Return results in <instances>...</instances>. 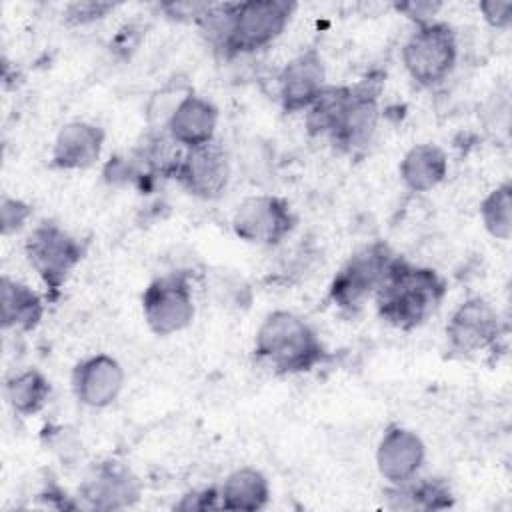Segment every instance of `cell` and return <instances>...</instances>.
Masks as SVG:
<instances>
[{
	"label": "cell",
	"instance_id": "cell-1",
	"mask_svg": "<svg viewBox=\"0 0 512 512\" xmlns=\"http://www.w3.org/2000/svg\"><path fill=\"white\" fill-rule=\"evenodd\" d=\"M444 296L446 280L434 268L394 256L374 300L380 320L398 330H414L436 312Z\"/></svg>",
	"mask_w": 512,
	"mask_h": 512
},
{
	"label": "cell",
	"instance_id": "cell-2",
	"mask_svg": "<svg viewBox=\"0 0 512 512\" xmlns=\"http://www.w3.org/2000/svg\"><path fill=\"white\" fill-rule=\"evenodd\" d=\"M254 356L274 374H302L328 358L318 332L290 310H274L264 316L254 336Z\"/></svg>",
	"mask_w": 512,
	"mask_h": 512
},
{
	"label": "cell",
	"instance_id": "cell-3",
	"mask_svg": "<svg viewBox=\"0 0 512 512\" xmlns=\"http://www.w3.org/2000/svg\"><path fill=\"white\" fill-rule=\"evenodd\" d=\"M294 10L296 4L288 0L232 2L228 36L220 54L236 58L270 46L284 32Z\"/></svg>",
	"mask_w": 512,
	"mask_h": 512
},
{
	"label": "cell",
	"instance_id": "cell-4",
	"mask_svg": "<svg viewBox=\"0 0 512 512\" xmlns=\"http://www.w3.org/2000/svg\"><path fill=\"white\" fill-rule=\"evenodd\" d=\"M458 60V38L448 22L434 20L416 26L402 46V64L420 88L442 84Z\"/></svg>",
	"mask_w": 512,
	"mask_h": 512
},
{
	"label": "cell",
	"instance_id": "cell-5",
	"mask_svg": "<svg viewBox=\"0 0 512 512\" xmlns=\"http://www.w3.org/2000/svg\"><path fill=\"white\" fill-rule=\"evenodd\" d=\"M392 248L384 240H374L358 248L334 274L328 286L330 302L342 312H356L382 286L390 262Z\"/></svg>",
	"mask_w": 512,
	"mask_h": 512
},
{
	"label": "cell",
	"instance_id": "cell-6",
	"mask_svg": "<svg viewBox=\"0 0 512 512\" xmlns=\"http://www.w3.org/2000/svg\"><path fill=\"white\" fill-rule=\"evenodd\" d=\"M26 258L48 290L56 296L84 258V246L60 224L44 220L32 228L24 242Z\"/></svg>",
	"mask_w": 512,
	"mask_h": 512
},
{
	"label": "cell",
	"instance_id": "cell-7",
	"mask_svg": "<svg viewBox=\"0 0 512 512\" xmlns=\"http://www.w3.org/2000/svg\"><path fill=\"white\" fill-rule=\"evenodd\" d=\"M196 304L186 272L174 270L156 276L142 294V316L156 336H172L188 328L194 320Z\"/></svg>",
	"mask_w": 512,
	"mask_h": 512
},
{
	"label": "cell",
	"instance_id": "cell-8",
	"mask_svg": "<svg viewBox=\"0 0 512 512\" xmlns=\"http://www.w3.org/2000/svg\"><path fill=\"white\" fill-rule=\"evenodd\" d=\"M296 214L290 202L276 194L244 198L232 214L234 234L250 244L276 246L296 228Z\"/></svg>",
	"mask_w": 512,
	"mask_h": 512
},
{
	"label": "cell",
	"instance_id": "cell-9",
	"mask_svg": "<svg viewBox=\"0 0 512 512\" xmlns=\"http://www.w3.org/2000/svg\"><path fill=\"white\" fill-rule=\"evenodd\" d=\"M380 92L382 76L376 74H368L352 86L348 106L336 130L328 138L334 148L346 154H354L372 142L380 122Z\"/></svg>",
	"mask_w": 512,
	"mask_h": 512
},
{
	"label": "cell",
	"instance_id": "cell-10",
	"mask_svg": "<svg viewBox=\"0 0 512 512\" xmlns=\"http://www.w3.org/2000/svg\"><path fill=\"white\" fill-rule=\"evenodd\" d=\"M502 336L498 310L482 296L466 298L450 314L446 324L448 350L456 356H472L492 348Z\"/></svg>",
	"mask_w": 512,
	"mask_h": 512
},
{
	"label": "cell",
	"instance_id": "cell-11",
	"mask_svg": "<svg viewBox=\"0 0 512 512\" xmlns=\"http://www.w3.org/2000/svg\"><path fill=\"white\" fill-rule=\"evenodd\" d=\"M230 174L228 150L216 138L204 146L184 150L174 180L194 198L214 200L226 190Z\"/></svg>",
	"mask_w": 512,
	"mask_h": 512
},
{
	"label": "cell",
	"instance_id": "cell-12",
	"mask_svg": "<svg viewBox=\"0 0 512 512\" xmlns=\"http://www.w3.org/2000/svg\"><path fill=\"white\" fill-rule=\"evenodd\" d=\"M326 66L316 48L290 58L278 74V100L286 114L306 110L326 88Z\"/></svg>",
	"mask_w": 512,
	"mask_h": 512
},
{
	"label": "cell",
	"instance_id": "cell-13",
	"mask_svg": "<svg viewBox=\"0 0 512 512\" xmlns=\"http://www.w3.org/2000/svg\"><path fill=\"white\" fill-rule=\"evenodd\" d=\"M424 460L426 446L414 430L400 424L386 426L376 446V468L390 486L416 478Z\"/></svg>",
	"mask_w": 512,
	"mask_h": 512
},
{
	"label": "cell",
	"instance_id": "cell-14",
	"mask_svg": "<svg viewBox=\"0 0 512 512\" xmlns=\"http://www.w3.org/2000/svg\"><path fill=\"white\" fill-rule=\"evenodd\" d=\"M124 388V368L110 354L82 358L72 370V390L88 408H108Z\"/></svg>",
	"mask_w": 512,
	"mask_h": 512
},
{
	"label": "cell",
	"instance_id": "cell-15",
	"mask_svg": "<svg viewBox=\"0 0 512 512\" xmlns=\"http://www.w3.org/2000/svg\"><path fill=\"white\" fill-rule=\"evenodd\" d=\"M104 130L86 120L66 122L52 144V166L60 170H84L90 168L102 154Z\"/></svg>",
	"mask_w": 512,
	"mask_h": 512
},
{
	"label": "cell",
	"instance_id": "cell-16",
	"mask_svg": "<svg viewBox=\"0 0 512 512\" xmlns=\"http://www.w3.org/2000/svg\"><path fill=\"white\" fill-rule=\"evenodd\" d=\"M218 118L220 114L214 102L190 92L168 120L166 132L184 150L198 148L216 140Z\"/></svg>",
	"mask_w": 512,
	"mask_h": 512
},
{
	"label": "cell",
	"instance_id": "cell-17",
	"mask_svg": "<svg viewBox=\"0 0 512 512\" xmlns=\"http://www.w3.org/2000/svg\"><path fill=\"white\" fill-rule=\"evenodd\" d=\"M82 496L90 508L120 510L132 506L140 496L138 478L120 464H104L96 476L82 486Z\"/></svg>",
	"mask_w": 512,
	"mask_h": 512
},
{
	"label": "cell",
	"instance_id": "cell-18",
	"mask_svg": "<svg viewBox=\"0 0 512 512\" xmlns=\"http://www.w3.org/2000/svg\"><path fill=\"white\" fill-rule=\"evenodd\" d=\"M398 172L402 184L410 192H430L444 182L448 174V156L438 144H414L404 152Z\"/></svg>",
	"mask_w": 512,
	"mask_h": 512
},
{
	"label": "cell",
	"instance_id": "cell-19",
	"mask_svg": "<svg viewBox=\"0 0 512 512\" xmlns=\"http://www.w3.org/2000/svg\"><path fill=\"white\" fill-rule=\"evenodd\" d=\"M44 316V302L28 284L2 276L0 282V320L4 330L32 332Z\"/></svg>",
	"mask_w": 512,
	"mask_h": 512
},
{
	"label": "cell",
	"instance_id": "cell-20",
	"mask_svg": "<svg viewBox=\"0 0 512 512\" xmlns=\"http://www.w3.org/2000/svg\"><path fill=\"white\" fill-rule=\"evenodd\" d=\"M220 508L236 512H256L270 502L268 478L250 466L232 470L218 486Z\"/></svg>",
	"mask_w": 512,
	"mask_h": 512
},
{
	"label": "cell",
	"instance_id": "cell-21",
	"mask_svg": "<svg viewBox=\"0 0 512 512\" xmlns=\"http://www.w3.org/2000/svg\"><path fill=\"white\" fill-rule=\"evenodd\" d=\"M390 508L400 510H442L452 506V490L442 478H412L390 486Z\"/></svg>",
	"mask_w": 512,
	"mask_h": 512
},
{
	"label": "cell",
	"instance_id": "cell-22",
	"mask_svg": "<svg viewBox=\"0 0 512 512\" xmlns=\"http://www.w3.org/2000/svg\"><path fill=\"white\" fill-rule=\"evenodd\" d=\"M4 396L16 414L34 416L48 402L50 382L40 370L24 368L6 378Z\"/></svg>",
	"mask_w": 512,
	"mask_h": 512
},
{
	"label": "cell",
	"instance_id": "cell-23",
	"mask_svg": "<svg viewBox=\"0 0 512 512\" xmlns=\"http://www.w3.org/2000/svg\"><path fill=\"white\" fill-rule=\"evenodd\" d=\"M352 96V86H326L316 100L304 110L306 130L310 136H326L330 138L336 130L348 100Z\"/></svg>",
	"mask_w": 512,
	"mask_h": 512
},
{
	"label": "cell",
	"instance_id": "cell-24",
	"mask_svg": "<svg viewBox=\"0 0 512 512\" xmlns=\"http://www.w3.org/2000/svg\"><path fill=\"white\" fill-rule=\"evenodd\" d=\"M480 218L484 230L496 240H508L512 236V186L502 182L492 188L480 202Z\"/></svg>",
	"mask_w": 512,
	"mask_h": 512
},
{
	"label": "cell",
	"instance_id": "cell-25",
	"mask_svg": "<svg viewBox=\"0 0 512 512\" xmlns=\"http://www.w3.org/2000/svg\"><path fill=\"white\" fill-rule=\"evenodd\" d=\"M194 92L184 80H170L164 86H160L148 100L146 106V122L150 126V132H160L166 130L168 120L172 118V114L176 112V108L180 106V102Z\"/></svg>",
	"mask_w": 512,
	"mask_h": 512
},
{
	"label": "cell",
	"instance_id": "cell-26",
	"mask_svg": "<svg viewBox=\"0 0 512 512\" xmlns=\"http://www.w3.org/2000/svg\"><path fill=\"white\" fill-rule=\"evenodd\" d=\"M30 216H32L30 204H26L20 198L2 196V202H0V230H2V236L16 234L20 228H24V224L28 222Z\"/></svg>",
	"mask_w": 512,
	"mask_h": 512
},
{
	"label": "cell",
	"instance_id": "cell-27",
	"mask_svg": "<svg viewBox=\"0 0 512 512\" xmlns=\"http://www.w3.org/2000/svg\"><path fill=\"white\" fill-rule=\"evenodd\" d=\"M114 10V4L110 2H96V0H82V2H72L64 10V18L70 24H90L100 18H104L108 12Z\"/></svg>",
	"mask_w": 512,
	"mask_h": 512
},
{
	"label": "cell",
	"instance_id": "cell-28",
	"mask_svg": "<svg viewBox=\"0 0 512 512\" xmlns=\"http://www.w3.org/2000/svg\"><path fill=\"white\" fill-rule=\"evenodd\" d=\"M210 2H164L160 4V10L178 22H200L204 14L210 10Z\"/></svg>",
	"mask_w": 512,
	"mask_h": 512
},
{
	"label": "cell",
	"instance_id": "cell-29",
	"mask_svg": "<svg viewBox=\"0 0 512 512\" xmlns=\"http://www.w3.org/2000/svg\"><path fill=\"white\" fill-rule=\"evenodd\" d=\"M478 10L486 24L492 28L504 30L512 22V2L510 0H484L478 4Z\"/></svg>",
	"mask_w": 512,
	"mask_h": 512
},
{
	"label": "cell",
	"instance_id": "cell-30",
	"mask_svg": "<svg viewBox=\"0 0 512 512\" xmlns=\"http://www.w3.org/2000/svg\"><path fill=\"white\" fill-rule=\"evenodd\" d=\"M398 12H402L404 16H408L416 26L434 22L438 12L442 10L440 2H432V0H416V2H402L394 6Z\"/></svg>",
	"mask_w": 512,
	"mask_h": 512
},
{
	"label": "cell",
	"instance_id": "cell-31",
	"mask_svg": "<svg viewBox=\"0 0 512 512\" xmlns=\"http://www.w3.org/2000/svg\"><path fill=\"white\" fill-rule=\"evenodd\" d=\"M178 510H208V508H220V496H218V488H204V490H192L188 494L182 496V500L176 504Z\"/></svg>",
	"mask_w": 512,
	"mask_h": 512
}]
</instances>
